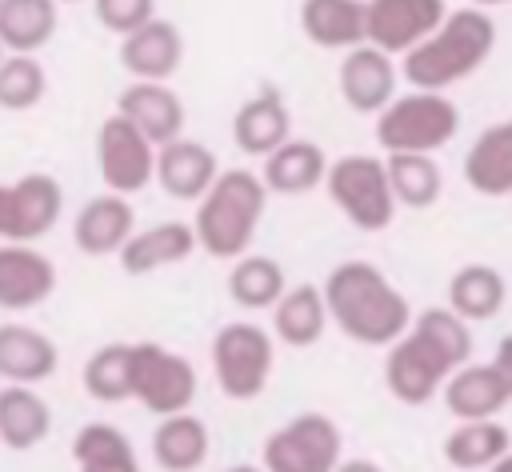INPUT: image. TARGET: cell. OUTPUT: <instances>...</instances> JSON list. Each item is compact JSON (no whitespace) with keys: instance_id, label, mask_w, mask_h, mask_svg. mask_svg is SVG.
<instances>
[{"instance_id":"15","label":"cell","mask_w":512,"mask_h":472,"mask_svg":"<svg viewBox=\"0 0 512 472\" xmlns=\"http://www.w3.org/2000/svg\"><path fill=\"white\" fill-rule=\"evenodd\" d=\"M52 288H56V268L44 252L16 240L0 244V308L4 312L36 308L52 296Z\"/></svg>"},{"instance_id":"29","label":"cell","mask_w":512,"mask_h":472,"mask_svg":"<svg viewBox=\"0 0 512 472\" xmlns=\"http://www.w3.org/2000/svg\"><path fill=\"white\" fill-rule=\"evenodd\" d=\"M324 324H328V312H324V296L316 284L284 288L280 300L272 304V332L292 348L316 344L324 336Z\"/></svg>"},{"instance_id":"2","label":"cell","mask_w":512,"mask_h":472,"mask_svg":"<svg viewBox=\"0 0 512 472\" xmlns=\"http://www.w3.org/2000/svg\"><path fill=\"white\" fill-rule=\"evenodd\" d=\"M496 48V20L484 8H456L404 52V80L420 92H444L468 80Z\"/></svg>"},{"instance_id":"18","label":"cell","mask_w":512,"mask_h":472,"mask_svg":"<svg viewBox=\"0 0 512 472\" xmlns=\"http://www.w3.org/2000/svg\"><path fill=\"white\" fill-rule=\"evenodd\" d=\"M180 56H184V36L172 20L152 16L128 36H120V64L136 80H168L180 68Z\"/></svg>"},{"instance_id":"26","label":"cell","mask_w":512,"mask_h":472,"mask_svg":"<svg viewBox=\"0 0 512 472\" xmlns=\"http://www.w3.org/2000/svg\"><path fill=\"white\" fill-rule=\"evenodd\" d=\"M152 460L164 472H196L208 460V428H204V420L192 416L188 408L172 412V416H160V424L152 432Z\"/></svg>"},{"instance_id":"42","label":"cell","mask_w":512,"mask_h":472,"mask_svg":"<svg viewBox=\"0 0 512 472\" xmlns=\"http://www.w3.org/2000/svg\"><path fill=\"white\" fill-rule=\"evenodd\" d=\"M228 472H260V468H256V464H232Z\"/></svg>"},{"instance_id":"4","label":"cell","mask_w":512,"mask_h":472,"mask_svg":"<svg viewBox=\"0 0 512 472\" xmlns=\"http://www.w3.org/2000/svg\"><path fill=\"white\" fill-rule=\"evenodd\" d=\"M460 128V108L444 92H420L392 96L376 112V140L384 152H424L432 156L444 148Z\"/></svg>"},{"instance_id":"23","label":"cell","mask_w":512,"mask_h":472,"mask_svg":"<svg viewBox=\"0 0 512 472\" xmlns=\"http://www.w3.org/2000/svg\"><path fill=\"white\" fill-rule=\"evenodd\" d=\"M464 180L472 192L492 196V200L512 192V124L500 120L472 140L464 156Z\"/></svg>"},{"instance_id":"14","label":"cell","mask_w":512,"mask_h":472,"mask_svg":"<svg viewBox=\"0 0 512 472\" xmlns=\"http://www.w3.org/2000/svg\"><path fill=\"white\" fill-rule=\"evenodd\" d=\"M116 116H124L152 148L184 132V104L164 80H136L116 96Z\"/></svg>"},{"instance_id":"8","label":"cell","mask_w":512,"mask_h":472,"mask_svg":"<svg viewBox=\"0 0 512 472\" xmlns=\"http://www.w3.org/2000/svg\"><path fill=\"white\" fill-rule=\"evenodd\" d=\"M264 472H332L340 460V428L320 412L280 424L260 448Z\"/></svg>"},{"instance_id":"1","label":"cell","mask_w":512,"mask_h":472,"mask_svg":"<svg viewBox=\"0 0 512 472\" xmlns=\"http://www.w3.org/2000/svg\"><path fill=\"white\" fill-rule=\"evenodd\" d=\"M324 312L328 320L356 344H368V348H384L392 344L408 320H412V308L404 300V292L368 260H344L328 272L324 288Z\"/></svg>"},{"instance_id":"3","label":"cell","mask_w":512,"mask_h":472,"mask_svg":"<svg viewBox=\"0 0 512 472\" xmlns=\"http://www.w3.org/2000/svg\"><path fill=\"white\" fill-rule=\"evenodd\" d=\"M264 204H268V188L260 184L256 172L248 168L216 172V180L208 184L196 208V224H192L196 248H204L216 260L244 256L248 244L256 240Z\"/></svg>"},{"instance_id":"41","label":"cell","mask_w":512,"mask_h":472,"mask_svg":"<svg viewBox=\"0 0 512 472\" xmlns=\"http://www.w3.org/2000/svg\"><path fill=\"white\" fill-rule=\"evenodd\" d=\"M500 4H508V0H476V8H500Z\"/></svg>"},{"instance_id":"35","label":"cell","mask_w":512,"mask_h":472,"mask_svg":"<svg viewBox=\"0 0 512 472\" xmlns=\"http://www.w3.org/2000/svg\"><path fill=\"white\" fill-rule=\"evenodd\" d=\"M128 360L132 344H104L88 356L84 364V392L100 404H120L128 400Z\"/></svg>"},{"instance_id":"44","label":"cell","mask_w":512,"mask_h":472,"mask_svg":"<svg viewBox=\"0 0 512 472\" xmlns=\"http://www.w3.org/2000/svg\"><path fill=\"white\" fill-rule=\"evenodd\" d=\"M0 56H4V48H0Z\"/></svg>"},{"instance_id":"10","label":"cell","mask_w":512,"mask_h":472,"mask_svg":"<svg viewBox=\"0 0 512 472\" xmlns=\"http://www.w3.org/2000/svg\"><path fill=\"white\" fill-rule=\"evenodd\" d=\"M448 372H456L448 356L432 340H424L416 328H404L392 340L384 360V384L400 404H428L440 392Z\"/></svg>"},{"instance_id":"39","label":"cell","mask_w":512,"mask_h":472,"mask_svg":"<svg viewBox=\"0 0 512 472\" xmlns=\"http://www.w3.org/2000/svg\"><path fill=\"white\" fill-rule=\"evenodd\" d=\"M332 472H384L376 460H336Z\"/></svg>"},{"instance_id":"9","label":"cell","mask_w":512,"mask_h":472,"mask_svg":"<svg viewBox=\"0 0 512 472\" xmlns=\"http://www.w3.org/2000/svg\"><path fill=\"white\" fill-rule=\"evenodd\" d=\"M64 212V188L48 172H28L16 184H0V240L32 244L56 228Z\"/></svg>"},{"instance_id":"21","label":"cell","mask_w":512,"mask_h":472,"mask_svg":"<svg viewBox=\"0 0 512 472\" xmlns=\"http://www.w3.org/2000/svg\"><path fill=\"white\" fill-rule=\"evenodd\" d=\"M288 136H292V116H288V104L276 88L256 92L232 116V140L244 156H268Z\"/></svg>"},{"instance_id":"32","label":"cell","mask_w":512,"mask_h":472,"mask_svg":"<svg viewBox=\"0 0 512 472\" xmlns=\"http://www.w3.org/2000/svg\"><path fill=\"white\" fill-rule=\"evenodd\" d=\"M384 176H388L392 200L404 208H432L440 200V188H444L436 160L424 152H388Z\"/></svg>"},{"instance_id":"24","label":"cell","mask_w":512,"mask_h":472,"mask_svg":"<svg viewBox=\"0 0 512 472\" xmlns=\"http://www.w3.org/2000/svg\"><path fill=\"white\" fill-rule=\"evenodd\" d=\"M264 160V176H260V184L268 188V192H280V196H304V192H312L320 180H324V168H328V160H324V148L320 144H312V140H284V144H276L268 156H260Z\"/></svg>"},{"instance_id":"33","label":"cell","mask_w":512,"mask_h":472,"mask_svg":"<svg viewBox=\"0 0 512 472\" xmlns=\"http://www.w3.org/2000/svg\"><path fill=\"white\" fill-rule=\"evenodd\" d=\"M72 460L80 472H140L132 440L116 424H84L72 440Z\"/></svg>"},{"instance_id":"5","label":"cell","mask_w":512,"mask_h":472,"mask_svg":"<svg viewBox=\"0 0 512 472\" xmlns=\"http://www.w3.org/2000/svg\"><path fill=\"white\" fill-rule=\"evenodd\" d=\"M320 184L328 188V200L360 232H380L396 216V200H392V188H388V176H384V160H376V156H340L324 168Z\"/></svg>"},{"instance_id":"19","label":"cell","mask_w":512,"mask_h":472,"mask_svg":"<svg viewBox=\"0 0 512 472\" xmlns=\"http://www.w3.org/2000/svg\"><path fill=\"white\" fill-rule=\"evenodd\" d=\"M136 212H132V200L128 196H116V192H104V196H92L76 220H72V240L84 256H112L120 252V244L136 232Z\"/></svg>"},{"instance_id":"17","label":"cell","mask_w":512,"mask_h":472,"mask_svg":"<svg viewBox=\"0 0 512 472\" xmlns=\"http://www.w3.org/2000/svg\"><path fill=\"white\" fill-rule=\"evenodd\" d=\"M216 172H220V164H216L212 148L200 140H188V136L160 144L156 160H152V180L176 200H200L208 192V184L216 180Z\"/></svg>"},{"instance_id":"7","label":"cell","mask_w":512,"mask_h":472,"mask_svg":"<svg viewBox=\"0 0 512 472\" xmlns=\"http://www.w3.org/2000/svg\"><path fill=\"white\" fill-rule=\"evenodd\" d=\"M272 336L260 324L236 320L212 336V372L228 400H256L272 376Z\"/></svg>"},{"instance_id":"30","label":"cell","mask_w":512,"mask_h":472,"mask_svg":"<svg viewBox=\"0 0 512 472\" xmlns=\"http://www.w3.org/2000/svg\"><path fill=\"white\" fill-rule=\"evenodd\" d=\"M508 284L492 264H464L448 280V304L460 320H492L504 308Z\"/></svg>"},{"instance_id":"11","label":"cell","mask_w":512,"mask_h":472,"mask_svg":"<svg viewBox=\"0 0 512 472\" xmlns=\"http://www.w3.org/2000/svg\"><path fill=\"white\" fill-rule=\"evenodd\" d=\"M444 12V0H364V44L404 56L444 20Z\"/></svg>"},{"instance_id":"36","label":"cell","mask_w":512,"mask_h":472,"mask_svg":"<svg viewBox=\"0 0 512 472\" xmlns=\"http://www.w3.org/2000/svg\"><path fill=\"white\" fill-rule=\"evenodd\" d=\"M44 92H48V76L36 64V56H20V52L0 56V108L4 112H28L44 100Z\"/></svg>"},{"instance_id":"43","label":"cell","mask_w":512,"mask_h":472,"mask_svg":"<svg viewBox=\"0 0 512 472\" xmlns=\"http://www.w3.org/2000/svg\"><path fill=\"white\" fill-rule=\"evenodd\" d=\"M56 4H80V0H56Z\"/></svg>"},{"instance_id":"12","label":"cell","mask_w":512,"mask_h":472,"mask_svg":"<svg viewBox=\"0 0 512 472\" xmlns=\"http://www.w3.org/2000/svg\"><path fill=\"white\" fill-rule=\"evenodd\" d=\"M152 160H156V148L124 116L112 112L100 124V136H96V168H100V180L108 184V192H116V196L140 192L152 180Z\"/></svg>"},{"instance_id":"31","label":"cell","mask_w":512,"mask_h":472,"mask_svg":"<svg viewBox=\"0 0 512 472\" xmlns=\"http://www.w3.org/2000/svg\"><path fill=\"white\" fill-rule=\"evenodd\" d=\"M504 452H512V436L496 416L492 420H460V428H452L444 440V460L460 472H480L492 460H500Z\"/></svg>"},{"instance_id":"20","label":"cell","mask_w":512,"mask_h":472,"mask_svg":"<svg viewBox=\"0 0 512 472\" xmlns=\"http://www.w3.org/2000/svg\"><path fill=\"white\" fill-rule=\"evenodd\" d=\"M196 248V236H192V224L184 220H164V224H148L140 232H132L124 244H120V268L128 276H148L156 268H168V264H180L188 260Z\"/></svg>"},{"instance_id":"27","label":"cell","mask_w":512,"mask_h":472,"mask_svg":"<svg viewBox=\"0 0 512 472\" xmlns=\"http://www.w3.org/2000/svg\"><path fill=\"white\" fill-rule=\"evenodd\" d=\"M52 432V412L40 392L28 384H8L0 388V444L12 452L36 448Z\"/></svg>"},{"instance_id":"28","label":"cell","mask_w":512,"mask_h":472,"mask_svg":"<svg viewBox=\"0 0 512 472\" xmlns=\"http://www.w3.org/2000/svg\"><path fill=\"white\" fill-rule=\"evenodd\" d=\"M56 0H0V48L36 56L56 32Z\"/></svg>"},{"instance_id":"13","label":"cell","mask_w":512,"mask_h":472,"mask_svg":"<svg viewBox=\"0 0 512 472\" xmlns=\"http://www.w3.org/2000/svg\"><path fill=\"white\" fill-rule=\"evenodd\" d=\"M444 404L456 420H492L512 400V368L500 364H460L440 384Z\"/></svg>"},{"instance_id":"37","label":"cell","mask_w":512,"mask_h":472,"mask_svg":"<svg viewBox=\"0 0 512 472\" xmlns=\"http://www.w3.org/2000/svg\"><path fill=\"white\" fill-rule=\"evenodd\" d=\"M408 328H416L424 340H432L448 356L452 368L468 364V356H472V332H468V320H460L452 308H424L420 316L408 320Z\"/></svg>"},{"instance_id":"16","label":"cell","mask_w":512,"mask_h":472,"mask_svg":"<svg viewBox=\"0 0 512 472\" xmlns=\"http://www.w3.org/2000/svg\"><path fill=\"white\" fill-rule=\"evenodd\" d=\"M340 96L352 112H368L376 116L392 96H396V64L388 52L372 48V44H356L344 48L340 60Z\"/></svg>"},{"instance_id":"25","label":"cell","mask_w":512,"mask_h":472,"mask_svg":"<svg viewBox=\"0 0 512 472\" xmlns=\"http://www.w3.org/2000/svg\"><path fill=\"white\" fill-rule=\"evenodd\" d=\"M300 28L316 48H356L364 44V0H304Z\"/></svg>"},{"instance_id":"34","label":"cell","mask_w":512,"mask_h":472,"mask_svg":"<svg viewBox=\"0 0 512 472\" xmlns=\"http://www.w3.org/2000/svg\"><path fill=\"white\" fill-rule=\"evenodd\" d=\"M284 288H288V276L272 256H240L228 272V296L248 312L272 308Z\"/></svg>"},{"instance_id":"6","label":"cell","mask_w":512,"mask_h":472,"mask_svg":"<svg viewBox=\"0 0 512 472\" xmlns=\"http://www.w3.org/2000/svg\"><path fill=\"white\" fill-rule=\"evenodd\" d=\"M128 396L140 400L152 416L184 412L196 400V368L180 352L156 340H140L132 344L128 360Z\"/></svg>"},{"instance_id":"38","label":"cell","mask_w":512,"mask_h":472,"mask_svg":"<svg viewBox=\"0 0 512 472\" xmlns=\"http://www.w3.org/2000/svg\"><path fill=\"white\" fill-rule=\"evenodd\" d=\"M92 12L108 32L128 36L132 28L156 16V0H92Z\"/></svg>"},{"instance_id":"40","label":"cell","mask_w":512,"mask_h":472,"mask_svg":"<svg viewBox=\"0 0 512 472\" xmlns=\"http://www.w3.org/2000/svg\"><path fill=\"white\" fill-rule=\"evenodd\" d=\"M484 472H512V456L504 452V456H500V460H492V464H488Z\"/></svg>"},{"instance_id":"22","label":"cell","mask_w":512,"mask_h":472,"mask_svg":"<svg viewBox=\"0 0 512 472\" xmlns=\"http://www.w3.org/2000/svg\"><path fill=\"white\" fill-rule=\"evenodd\" d=\"M56 344L28 324H0V380L8 384H40L56 372Z\"/></svg>"}]
</instances>
